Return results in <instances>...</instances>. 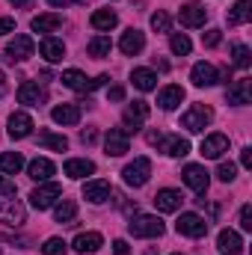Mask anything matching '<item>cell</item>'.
Wrapping results in <instances>:
<instances>
[{"label":"cell","mask_w":252,"mask_h":255,"mask_svg":"<svg viewBox=\"0 0 252 255\" xmlns=\"http://www.w3.org/2000/svg\"><path fill=\"white\" fill-rule=\"evenodd\" d=\"M6 33H15V21L12 18H0V36H6Z\"/></svg>","instance_id":"cell-44"},{"label":"cell","mask_w":252,"mask_h":255,"mask_svg":"<svg viewBox=\"0 0 252 255\" xmlns=\"http://www.w3.org/2000/svg\"><path fill=\"white\" fill-rule=\"evenodd\" d=\"M181 178H184V184H187L190 190H196L199 196L208 190V184H211V175H208L205 166H199V163H187L184 172H181Z\"/></svg>","instance_id":"cell-11"},{"label":"cell","mask_w":252,"mask_h":255,"mask_svg":"<svg viewBox=\"0 0 252 255\" xmlns=\"http://www.w3.org/2000/svg\"><path fill=\"white\" fill-rule=\"evenodd\" d=\"M220 42H223V30L211 27V30H205V33H202V45H205V48H217Z\"/></svg>","instance_id":"cell-42"},{"label":"cell","mask_w":252,"mask_h":255,"mask_svg":"<svg viewBox=\"0 0 252 255\" xmlns=\"http://www.w3.org/2000/svg\"><path fill=\"white\" fill-rule=\"evenodd\" d=\"M107 98H110V101H122V98H125V89H122V86H113V89L107 92Z\"/></svg>","instance_id":"cell-48"},{"label":"cell","mask_w":252,"mask_h":255,"mask_svg":"<svg viewBox=\"0 0 252 255\" xmlns=\"http://www.w3.org/2000/svg\"><path fill=\"white\" fill-rule=\"evenodd\" d=\"M89 57H95V60H104V57H110V51H113V42H110V36H104V33H98V36H92L89 39Z\"/></svg>","instance_id":"cell-32"},{"label":"cell","mask_w":252,"mask_h":255,"mask_svg":"<svg viewBox=\"0 0 252 255\" xmlns=\"http://www.w3.org/2000/svg\"><path fill=\"white\" fill-rule=\"evenodd\" d=\"M122 178H125L127 187H142V184H148V178H151V160H148V157H136L133 163H127L125 169H122Z\"/></svg>","instance_id":"cell-5"},{"label":"cell","mask_w":252,"mask_h":255,"mask_svg":"<svg viewBox=\"0 0 252 255\" xmlns=\"http://www.w3.org/2000/svg\"><path fill=\"white\" fill-rule=\"evenodd\" d=\"M39 142L45 148H54V151H65L68 148V139H65L63 133H54V130H42L39 133Z\"/></svg>","instance_id":"cell-36"},{"label":"cell","mask_w":252,"mask_h":255,"mask_svg":"<svg viewBox=\"0 0 252 255\" xmlns=\"http://www.w3.org/2000/svg\"><path fill=\"white\" fill-rule=\"evenodd\" d=\"M89 21H92V27H95L98 33H110V30L119 24V15H116L113 9H95Z\"/></svg>","instance_id":"cell-28"},{"label":"cell","mask_w":252,"mask_h":255,"mask_svg":"<svg viewBox=\"0 0 252 255\" xmlns=\"http://www.w3.org/2000/svg\"><path fill=\"white\" fill-rule=\"evenodd\" d=\"M169 15L166 12H154L151 15V30H157V33H169Z\"/></svg>","instance_id":"cell-41"},{"label":"cell","mask_w":252,"mask_h":255,"mask_svg":"<svg viewBox=\"0 0 252 255\" xmlns=\"http://www.w3.org/2000/svg\"><path fill=\"white\" fill-rule=\"evenodd\" d=\"M6 89H9V83H6V74H3V68H0V98L6 95Z\"/></svg>","instance_id":"cell-52"},{"label":"cell","mask_w":252,"mask_h":255,"mask_svg":"<svg viewBox=\"0 0 252 255\" xmlns=\"http://www.w3.org/2000/svg\"><path fill=\"white\" fill-rule=\"evenodd\" d=\"M169 48H172V54H175V57H187L190 51H193V42H190L184 33H172Z\"/></svg>","instance_id":"cell-37"},{"label":"cell","mask_w":252,"mask_h":255,"mask_svg":"<svg viewBox=\"0 0 252 255\" xmlns=\"http://www.w3.org/2000/svg\"><path fill=\"white\" fill-rule=\"evenodd\" d=\"M178 21H181V27H205V21H208V9L202 6V3H184L181 9H178Z\"/></svg>","instance_id":"cell-10"},{"label":"cell","mask_w":252,"mask_h":255,"mask_svg":"<svg viewBox=\"0 0 252 255\" xmlns=\"http://www.w3.org/2000/svg\"><path fill=\"white\" fill-rule=\"evenodd\" d=\"M250 98H252V80L250 77H241V80H232L229 83V89H226V101L229 104L244 107V104H250Z\"/></svg>","instance_id":"cell-12"},{"label":"cell","mask_w":252,"mask_h":255,"mask_svg":"<svg viewBox=\"0 0 252 255\" xmlns=\"http://www.w3.org/2000/svg\"><path fill=\"white\" fill-rule=\"evenodd\" d=\"M9 3H12V6H27L30 0H9Z\"/></svg>","instance_id":"cell-53"},{"label":"cell","mask_w":252,"mask_h":255,"mask_svg":"<svg viewBox=\"0 0 252 255\" xmlns=\"http://www.w3.org/2000/svg\"><path fill=\"white\" fill-rule=\"evenodd\" d=\"M54 172H57V166H54L48 157H36V160H30V166H27V175H30L33 181H39V184L48 181Z\"/></svg>","instance_id":"cell-25"},{"label":"cell","mask_w":252,"mask_h":255,"mask_svg":"<svg viewBox=\"0 0 252 255\" xmlns=\"http://www.w3.org/2000/svg\"><path fill=\"white\" fill-rule=\"evenodd\" d=\"M208 160H220L226 151H229V136L226 133H211V136H205L202 139V148H199Z\"/></svg>","instance_id":"cell-15"},{"label":"cell","mask_w":252,"mask_h":255,"mask_svg":"<svg viewBox=\"0 0 252 255\" xmlns=\"http://www.w3.org/2000/svg\"><path fill=\"white\" fill-rule=\"evenodd\" d=\"M127 232H130V238H160L163 223L157 217H151V214H139V217H133L127 223Z\"/></svg>","instance_id":"cell-4"},{"label":"cell","mask_w":252,"mask_h":255,"mask_svg":"<svg viewBox=\"0 0 252 255\" xmlns=\"http://www.w3.org/2000/svg\"><path fill=\"white\" fill-rule=\"evenodd\" d=\"M107 80H110V77H107V74H98V77H95V80H89V89H86V95H89V92H92V89H98V86H104V83H107Z\"/></svg>","instance_id":"cell-45"},{"label":"cell","mask_w":252,"mask_h":255,"mask_svg":"<svg viewBox=\"0 0 252 255\" xmlns=\"http://www.w3.org/2000/svg\"><path fill=\"white\" fill-rule=\"evenodd\" d=\"M142 48H145V33H142V30L130 27V30L122 33V39H119V51H122L125 57H136Z\"/></svg>","instance_id":"cell-16"},{"label":"cell","mask_w":252,"mask_h":255,"mask_svg":"<svg viewBox=\"0 0 252 255\" xmlns=\"http://www.w3.org/2000/svg\"><path fill=\"white\" fill-rule=\"evenodd\" d=\"M63 172L68 175V178H86V175L95 172V163L86 160V157H71V160H65Z\"/></svg>","instance_id":"cell-26"},{"label":"cell","mask_w":252,"mask_h":255,"mask_svg":"<svg viewBox=\"0 0 252 255\" xmlns=\"http://www.w3.org/2000/svg\"><path fill=\"white\" fill-rule=\"evenodd\" d=\"M241 229L244 232H252V205H244L241 208Z\"/></svg>","instance_id":"cell-43"},{"label":"cell","mask_w":252,"mask_h":255,"mask_svg":"<svg viewBox=\"0 0 252 255\" xmlns=\"http://www.w3.org/2000/svg\"><path fill=\"white\" fill-rule=\"evenodd\" d=\"M68 253V244L63 238H48L45 247H42V255H65Z\"/></svg>","instance_id":"cell-39"},{"label":"cell","mask_w":252,"mask_h":255,"mask_svg":"<svg viewBox=\"0 0 252 255\" xmlns=\"http://www.w3.org/2000/svg\"><path fill=\"white\" fill-rule=\"evenodd\" d=\"M74 217H77V202L74 199H60L54 205V220L57 223H71Z\"/></svg>","instance_id":"cell-35"},{"label":"cell","mask_w":252,"mask_h":255,"mask_svg":"<svg viewBox=\"0 0 252 255\" xmlns=\"http://www.w3.org/2000/svg\"><path fill=\"white\" fill-rule=\"evenodd\" d=\"M74 253H80V255H86V253H98L101 247H104V238L98 235V232H80L77 238H74Z\"/></svg>","instance_id":"cell-20"},{"label":"cell","mask_w":252,"mask_h":255,"mask_svg":"<svg viewBox=\"0 0 252 255\" xmlns=\"http://www.w3.org/2000/svg\"><path fill=\"white\" fill-rule=\"evenodd\" d=\"M51 6H57V9H63V6H71V3H80V0H48Z\"/></svg>","instance_id":"cell-51"},{"label":"cell","mask_w":252,"mask_h":255,"mask_svg":"<svg viewBox=\"0 0 252 255\" xmlns=\"http://www.w3.org/2000/svg\"><path fill=\"white\" fill-rule=\"evenodd\" d=\"M232 63L238 65V68H250L252 65V51L247 45H235L232 48Z\"/></svg>","instance_id":"cell-38"},{"label":"cell","mask_w":252,"mask_h":255,"mask_svg":"<svg viewBox=\"0 0 252 255\" xmlns=\"http://www.w3.org/2000/svg\"><path fill=\"white\" fill-rule=\"evenodd\" d=\"M95 136H98V133H95V130H92V128H89V130H83V133H80V139H83V142H86V145H89V142H95Z\"/></svg>","instance_id":"cell-50"},{"label":"cell","mask_w":252,"mask_h":255,"mask_svg":"<svg viewBox=\"0 0 252 255\" xmlns=\"http://www.w3.org/2000/svg\"><path fill=\"white\" fill-rule=\"evenodd\" d=\"M24 220H27V208L21 205L18 193H3V196H0V223L18 229Z\"/></svg>","instance_id":"cell-1"},{"label":"cell","mask_w":252,"mask_h":255,"mask_svg":"<svg viewBox=\"0 0 252 255\" xmlns=\"http://www.w3.org/2000/svg\"><path fill=\"white\" fill-rule=\"evenodd\" d=\"M181 101H184V89L181 86H163L160 92H157V107L160 110H175V107H181Z\"/></svg>","instance_id":"cell-22"},{"label":"cell","mask_w":252,"mask_h":255,"mask_svg":"<svg viewBox=\"0 0 252 255\" xmlns=\"http://www.w3.org/2000/svg\"><path fill=\"white\" fill-rule=\"evenodd\" d=\"M211 122H214V110L208 104H193L187 113L181 116V128H187L190 133H202Z\"/></svg>","instance_id":"cell-3"},{"label":"cell","mask_w":252,"mask_h":255,"mask_svg":"<svg viewBox=\"0 0 252 255\" xmlns=\"http://www.w3.org/2000/svg\"><path fill=\"white\" fill-rule=\"evenodd\" d=\"M217 178L223 181V184H232L235 178H238V166L229 160V163H220V169H217Z\"/></svg>","instance_id":"cell-40"},{"label":"cell","mask_w":252,"mask_h":255,"mask_svg":"<svg viewBox=\"0 0 252 255\" xmlns=\"http://www.w3.org/2000/svg\"><path fill=\"white\" fill-rule=\"evenodd\" d=\"M241 166H244V169H250V166H252V148H250V145L241 151Z\"/></svg>","instance_id":"cell-46"},{"label":"cell","mask_w":252,"mask_h":255,"mask_svg":"<svg viewBox=\"0 0 252 255\" xmlns=\"http://www.w3.org/2000/svg\"><path fill=\"white\" fill-rule=\"evenodd\" d=\"M190 80H193V86L205 89V86H214V83L220 80V74H217V68L211 63H196L193 71H190Z\"/></svg>","instance_id":"cell-18"},{"label":"cell","mask_w":252,"mask_h":255,"mask_svg":"<svg viewBox=\"0 0 252 255\" xmlns=\"http://www.w3.org/2000/svg\"><path fill=\"white\" fill-rule=\"evenodd\" d=\"M30 27H33V33H54V30H60V27H63V15H57V12L36 15V18L30 21Z\"/></svg>","instance_id":"cell-24"},{"label":"cell","mask_w":252,"mask_h":255,"mask_svg":"<svg viewBox=\"0 0 252 255\" xmlns=\"http://www.w3.org/2000/svg\"><path fill=\"white\" fill-rule=\"evenodd\" d=\"M217 250H220L223 255H244V241H241L238 232L223 229V232L217 235Z\"/></svg>","instance_id":"cell-17"},{"label":"cell","mask_w":252,"mask_h":255,"mask_svg":"<svg viewBox=\"0 0 252 255\" xmlns=\"http://www.w3.org/2000/svg\"><path fill=\"white\" fill-rule=\"evenodd\" d=\"M175 255H181V253H175Z\"/></svg>","instance_id":"cell-54"},{"label":"cell","mask_w":252,"mask_h":255,"mask_svg":"<svg viewBox=\"0 0 252 255\" xmlns=\"http://www.w3.org/2000/svg\"><path fill=\"white\" fill-rule=\"evenodd\" d=\"M51 119L57 125H77L80 122V107L77 104H60V107L51 110Z\"/></svg>","instance_id":"cell-30"},{"label":"cell","mask_w":252,"mask_h":255,"mask_svg":"<svg viewBox=\"0 0 252 255\" xmlns=\"http://www.w3.org/2000/svg\"><path fill=\"white\" fill-rule=\"evenodd\" d=\"M39 54L48 60V63H60L65 57V45L60 39H54V36H45L42 39V45H39Z\"/></svg>","instance_id":"cell-27"},{"label":"cell","mask_w":252,"mask_h":255,"mask_svg":"<svg viewBox=\"0 0 252 255\" xmlns=\"http://www.w3.org/2000/svg\"><path fill=\"white\" fill-rule=\"evenodd\" d=\"M110 193H113V187H110V181H86L83 184V199L86 202H92V205H101V202H107L110 199Z\"/></svg>","instance_id":"cell-19"},{"label":"cell","mask_w":252,"mask_h":255,"mask_svg":"<svg viewBox=\"0 0 252 255\" xmlns=\"http://www.w3.org/2000/svg\"><path fill=\"white\" fill-rule=\"evenodd\" d=\"M252 21V3L250 0H238L232 9H229V27H241V24H247Z\"/></svg>","instance_id":"cell-31"},{"label":"cell","mask_w":252,"mask_h":255,"mask_svg":"<svg viewBox=\"0 0 252 255\" xmlns=\"http://www.w3.org/2000/svg\"><path fill=\"white\" fill-rule=\"evenodd\" d=\"M36 54V42L27 36V33H18L9 45H6V60L9 63H24Z\"/></svg>","instance_id":"cell-6"},{"label":"cell","mask_w":252,"mask_h":255,"mask_svg":"<svg viewBox=\"0 0 252 255\" xmlns=\"http://www.w3.org/2000/svg\"><path fill=\"white\" fill-rule=\"evenodd\" d=\"M154 145H157V151H163L169 157H184V154H190V139H184V136H166V133H160V139Z\"/></svg>","instance_id":"cell-13"},{"label":"cell","mask_w":252,"mask_h":255,"mask_svg":"<svg viewBox=\"0 0 252 255\" xmlns=\"http://www.w3.org/2000/svg\"><path fill=\"white\" fill-rule=\"evenodd\" d=\"M60 199H63V187H60L57 181H42L36 190L30 193V205H33L36 211H48V208H54Z\"/></svg>","instance_id":"cell-2"},{"label":"cell","mask_w":252,"mask_h":255,"mask_svg":"<svg viewBox=\"0 0 252 255\" xmlns=\"http://www.w3.org/2000/svg\"><path fill=\"white\" fill-rule=\"evenodd\" d=\"M45 98H48V92H45L36 80H24V83L18 86V101L27 104V107H39V104H45Z\"/></svg>","instance_id":"cell-14"},{"label":"cell","mask_w":252,"mask_h":255,"mask_svg":"<svg viewBox=\"0 0 252 255\" xmlns=\"http://www.w3.org/2000/svg\"><path fill=\"white\" fill-rule=\"evenodd\" d=\"M24 169V157H21V151H3L0 154V172H6V175H18Z\"/></svg>","instance_id":"cell-34"},{"label":"cell","mask_w":252,"mask_h":255,"mask_svg":"<svg viewBox=\"0 0 252 255\" xmlns=\"http://www.w3.org/2000/svg\"><path fill=\"white\" fill-rule=\"evenodd\" d=\"M145 119H148V104L145 101H130L125 107V113H122V125H125V133H133V130H139V128L145 125Z\"/></svg>","instance_id":"cell-7"},{"label":"cell","mask_w":252,"mask_h":255,"mask_svg":"<svg viewBox=\"0 0 252 255\" xmlns=\"http://www.w3.org/2000/svg\"><path fill=\"white\" fill-rule=\"evenodd\" d=\"M3 193H18V190H15V184H12L9 178H3V175H0V196H3Z\"/></svg>","instance_id":"cell-49"},{"label":"cell","mask_w":252,"mask_h":255,"mask_svg":"<svg viewBox=\"0 0 252 255\" xmlns=\"http://www.w3.org/2000/svg\"><path fill=\"white\" fill-rule=\"evenodd\" d=\"M130 83H133L139 92H151V89H157V74H154L151 68H133V71H130Z\"/></svg>","instance_id":"cell-29"},{"label":"cell","mask_w":252,"mask_h":255,"mask_svg":"<svg viewBox=\"0 0 252 255\" xmlns=\"http://www.w3.org/2000/svg\"><path fill=\"white\" fill-rule=\"evenodd\" d=\"M60 80H63V86L77 89V92H86V89H89V80H86V74H83L80 68H65Z\"/></svg>","instance_id":"cell-33"},{"label":"cell","mask_w":252,"mask_h":255,"mask_svg":"<svg viewBox=\"0 0 252 255\" xmlns=\"http://www.w3.org/2000/svg\"><path fill=\"white\" fill-rule=\"evenodd\" d=\"M6 130H9V136H12V139H27V136L33 133V119H30L27 113H12Z\"/></svg>","instance_id":"cell-21"},{"label":"cell","mask_w":252,"mask_h":255,"mask_svg":"<svg viewBox=\"0 0 252 255\" xmlns=\"http://www.w3.org/2000/svg\"><path fill=\"white\" fill-rule=\"evenodd\" d=\"M113 255H130V247H127L125 241H116L113 244Z\"/></svg>","instance_id":"cell-47"},{"label":"cell","mask_w":252,"mask_h":255,"mask_svg":"<svg viewBox=\"0 0 252 255\" xmlns=\"http://www.w3.org/2000/svg\"><path fill=\"white\" fill-rule=\"evenodd\" d=\"M175 232L184 235V238H205L208 235V223L199 214H181L178 223H175Z\"/></svg>","instance_id":"cell-8"},{"label":"cell","mask_w":252,"mask_h":255,"mask_svg":"<svg viewBox=\"0 0 252 255\" xmlns=\"http://www.w3.org/2000/svg\"><path fill=\"white\" fill-rule=\"evenodd\" d=\"M181 202H184L181 193L169 190V187H166V190H157V196H154V208L163 211V214H175V211L181 208Z\"/></svg>","instance_id":"cell-23"},{"label":"cell","mask_w":252,"mask_h":255,"mask_svg":"<svg viewBox=\"0 0 252 255\" xmlns=\"http://www.w3.org/2000/svg\"><path fill=\"white\" fill-rule=\"evenodd\" d=\"M104 148L110 157H122L125 151H130V136L125 133V128H110L104 136Z\"/></svg>","instance_id":"cell-9"}]
</instances>
